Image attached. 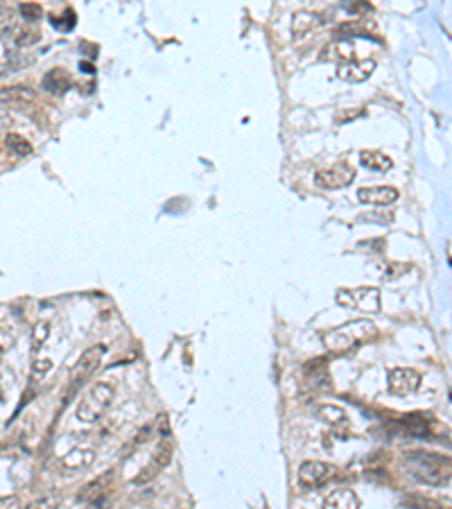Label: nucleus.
Masks as SVG:
<instances>
[{"mask_svg":"<svg viewBox=\"0 0 452 509\" xmlns=\"http://www.w3.org/2000/svg\"><path fill=\"white\" fill-rule=\"evenodd\" d=\"M70 84H73V80H70L68 71H64V68H52V71L43 77V89L52 95H64L70 89Z\"/></svg>","mask_w":452,"mask_h":509,"instance_id":"15","label":"nucleus"},{"mask_svg":"<svg viewBox=\"0 0 452 509\" xmlns=\"http://www.w3.org/2000/svg\"><path fill=\"white\" fill-rule=\"evenodd\" d=\"M36 93L30 87H10L0 91V104H10V106H25L30 102H34Z\"/></svg>","mask_w":452,"mask_h":509,"instance_id":"14","label":"nucleus"},{"mask_svg":"<svg viewBox=\"0 0 452 509\" xmlns=\"http://www.w3.org/2000/svg\"><path fill=\"white\" fill-rule=\"evenodd\" d=\"M10 122H12V120H10V115H7V113H5L3 109H0V129L10 127Z\"/></svg>","mask_w":452,"mask_h":509,"instance_id":"30","label":"nucleus"},{"mask_svg":"<svg viewBox=\"0 0 452 509\" xmlns=\"http://www.w3.org/2000/svg\"><path fill=\"white\" fill-rule=\"evenodd\" d=\"M317 23H319L317 14H313V12H296L294 19H292V34L296 38L306 36L308 32H313Z\"/></svg>","mask_w":452,"mask_h":509,"instance_id":"18","label":"nucleus"},{"mask_svg":"<svg viewBox=\"0 0 452 509\" xmlns=\"http://www.w3.org/2000/svg\"><path fill=\"white\" fill-rule=\"evenodd\" d=\"M353 179H355V170L353 166L344 163V161H341V163H335L332 168L319 170L315 174L317 186H321V188H344Z\"/></svg>","mask_w":452,"mask_h":509,"instance_id":"8","label":"nucleus"},{"mask_svg":"<svg viewBox=\"0 0 452 509\" xmlns=\"http://www.w3.org/2000/svg\"><path fill=\"white\" fill-rule=\"evenodd\" d=\"M12 30H14V21H12V16L7 19V21H0V38H7V36H10Z\"/></svg>","mask_w":452,"mask_h":509,"instance_id":"29","label":"nucleus"},{"mask_svg":"<svg viewBox=\"0 0 452 509\" xmlns=\"http://www.w3.org/2000/svg\"><path fill=\"white\" fill-rule=\"evenodd\" d=\"M0 509H25V505L19 496H5L0 498Z\"/></svg>","mask_w":452,"mask_h":509,"instance_id":"26","label":"nucleus"},{"mask_svg":"<svg viewBox=\"0 0 452 509\" xmlns=\"http://www.w3.org/2000/svg\"><path fill=\"white\" fill-rule=\"evenodd\" d=\"M324 61H339V66L350 64L355 61V45L350 38H335L332 43H328V48L321 52Z\"/></svg>","mask_w":452,"mask_h":509,"instance_id":"12","label":"nucleus"},{"mask_svg":"<svg viewBox=\"0 0 452 509\" xmlns=\"http://www.w3.org/2000/svg\"><path fill=\"white\" fill-rule=\"evenodd\" d=\"M95 462V451L93 449H73L61 457V468L68 473H77L89 468Z\"/></svg>","mask_w":452,"mask_h":509,"instance_id":"13","label":"nucleus"},{"mask_svg":"<svg viewBox=\"0 0 452 509\" xmlns=\"http://www.w3.org/2000/svg\"><path fill=\"white\" fill-rule=\"evenodd\" d=\"M115 398V387L111 383H95L93 387L82 396V400L77 403V421L82 423H95L106 414V410L111 407Z\"/></svg>","mask_w":452,"mask_h":509,"instance_id":"3","label":"nucleus"},{"mask_svg":"<svg viewBox=\"0 0 452 509\" xmlns=\"http://www.w3.org/2000/svg\"><path fill=\"white\" fill-rule=\"evenodd\" d=\"M50 337V324L48 321H38L32 328V349H41V344Z\"/></svg>","mask_w":452,"mask_h":509,"instance_id":"22","label":"nucleus"},{"mask_svg":"<svg viewBox=\"0 0 452 509\" xmlns=\"http://www.w3.org/2000/svg\"><path fill=\"white\" fill-rule=\"evenodd\" d=\"M376 335H378V326L371 319H353L328 330L324 335V344L332 353H346L350 349H357L364 342H369Z\"/></svg>","mask_w":452,"mask_h":509,"instance_id":"1","label":"nucleus"},{"mask_svg":"<svg viewBox=\"0 0 452 509\" xmlns=\"http://www.w3.org/2000/svg\"><path fill=\"white\" fill-rule=\"evenodd\" d=\"M21 14H23V19H25V21L34 23V21H38L43 16V7L38 3H23L21 5Z\"/></svg>","mask_w":452,"mask_h":509,"instance_id":"23","label":"nucleus"},{"mask_svg":"<svg viewBox=\"0 0 452 509\" xmlns=\"http://www.w3.org/2000/svg\"><path fill=\"white\" fill-rule=\"evenodd\" d=\"M360 163L364 168L373 170V172H387V170H392L394 161H392V157H387L385 152L364 150V152H360Z\"/></svg>","mask_w":452,"mask_h":509,"instance_id":"17","label":"nucleus"},{"mask_svg":"<svg viewBox=\"0 0 452 509\" xmlns=\"http://www.w3.org/2000/svg\"><path fill=\"white\" fill-rule=\"evenodd\" d=\"M170 460H172V446H170V444H161L157 455L152 457L150 464L140 468V473L131 482H134V484H147V482H152L154 477H157L163 471V468L170 464Z\"/></svg>","mask_w":452,"mask_h":509,"instance_id":"9","label":"nucleus"},{"mask_svg":"<svg viewBox=\"0 0 452 509\" xmlns=\"http://www.w3.org/2000/svg\"><path fill=\"white\" fill-rule=\"evenodd\" d=\"M418 387H420V374L411 367H396L387 376V389L394 396L414 394Z\"/></svg>","mask_w":452,"mask_h":509,"instance_id":"6","label":"nucleus"},{"mask_svg":"<svg viewBox=\"0 0 452 509\" xmlns=\"http://www.w3.org/2000/svg\"><path fill=\"white\" fill-rule=\"evenodd\" d=\"M3 12H5V7H3V5H0V14H3Z\"/></svg>","mask_w":452,"mask_h":509,"instance_id":"31","label":"nucleus"},{"mask_svg":"<svg viewBox=\"0 0 452 509\" xmlns=\"http://www.w3.org/2000/svg\"><path fill=\"white\" fill-rule=\"evenodd\" d=\"M106 353V346L104 344H95L91 346V349H87L80 356V360H77V365L73 367V376H70V381H73V385H82L84 381H89V378L98 372L100 362H102Z\"/></svg>","mask_w":452,"mask_h":509,"instance_id":"7","label":"nucleus"},{"mask_svg":"<svg viewBox=\"0 0 452 509\" xmlns=\"http://www.w3.org/2000/svg\"><path fill=\"white\" fill-rule=\"evenodd\" d=\"M335 302L344 308H353V310L376 315L380 313V290L378 288H355V290L341 288L337 290V295H335Z\"/></svg>","mask_w":452,"mask_h":509,"instance_id":"4","label":"nucleus"},{"mask_svg":"<svg viewBox=\"0 0 452 509\" xmlns=\"http://www.w3.org/2000/svg\"><path fill=\"white\" fill-rule=\"evenodd\" d=\"M36 38H38V34L36 32H19V45L23 48V45H32V43H36Z\"/></svg>","mask_w":452,"mask_h":509,"instance_id":"28","label":"nucleus"},{"mask_svg":"<svg viewBox=\"0 0 452 509\" xmlns=\"http://www.w3.org/2000/svg\"><path fill=\"white\" fill-rule=\"evenodd\" d=\"M376 71V59H364V61H350L337 68V77L350 84H360L366 82Z\"/></svg>","mask_w":452,"mask_h":509,"instance_id":"10","label":"nucleus"},{"mask_svg":"<svg viewBox=\"0 0 452 509\" xmlns=\"http://www.w3.org/2000/svg\"><path fill=\"white\" fill-rule=\"evenodd\" d=\"M5 143H7V148L14 154H19V157H30V154H32V143H30L27 138H23L21 134H7Z\"/></svg>","mask_w":452,"mask_h":509,"instance_id":"21","label":"nucleus"},{"mask_svg":"<svg viewBox=\"0 0 452 509\" xmlns=\"http://www.w3.org/2000/svg\"><path fill=\"white\" fill-rule=\"evenodd\" d=\"M335 475H337V468L328 464V462L308 460L299 466V484L306 489L324 487V484H328Z\"/></svg>","mask_w":452,"mask_h":509,"instance_id":"5","label":"nucleus"},{"mask_svg":"<svg viewBox=\"0 0 452 509\" xmlns=\"http://www.w3.org/2000/svg\"><path fill=\"white\" fill-rule=\"evenodd\" d=\"M111 477L113 475H111V471H109L104 475L95 477L93 482H89L87 487L80 491V500H87V503H91V500H98L109 489V484H111Z\"/></svg>","mask_w":452,"mask_h":509,"instance_id":"19","label":"nucleus"},{"mask_svg":"<svg viewBox=\"0 0 452 509\" xmlns=\"http://www.w3.org/2000/svg\"><path fill=\"white\" fill-rule=\"evenodd\" d=\"M324 509H360V498L350 489H337L324 500Z\"/></svg>","mask_w":452,"mask_h":509,"instance_id":"16","label":"nucleus"},{"mask_svg":"<svg viewBox=\"0 0 452 509\" xmlns=\"http://www.w3.org/2000/svg\"><path fill=\"white\" fill-rule=\"evenodd\" d=\"M357 199L362 204L371 206H389L398 199V190L394 186H371V188H360L357 190Z\"/></svg>","mask_w":452,"mask_h":509,"instance_id":"11","label":"nucleus"},{"mask_svg":"<svg viewBox=\"0 0 452 509\" xmlns=\"http://www.w3.org/2000/svg\"><path fill=\"white\" fill-rule=\"evenodd\" d=\"M59 505H61L59 496H43V498L34 500L27 509H59Z\"/></svg>","mask_w":452,"mask_h":509,"instance_id":"24","label":"nucleus"},{"mask_svg":"<svg viewBox=\"0 0 452 509\" xmlns=\"http://www.w3.org/2000/svg\"><path fill=\"white\" fill-rule=\"evenodd\" d=\"M50 369H52V362L48 358H45V360H36L34 367H32V374L34 376H43V374H48Z\"/></svg>","mask_w":452,"mask_h":509,"instance_id":"27","label":"nucleus"},{"mask_svg":"<svg viewBox=\"0 0 452 509\" xmlns=\"http://www.w3.org/2000/svg\"><path fill=\"white\" fill-rule=\"evenodd\" d=\"M407 468L425 484H443L450 480V460L436 453H409Z\"/></svg>","mask_w":452,"mask_h":509,"instance_id":"2","label":"nucleus"},{"mask_svg":"<svg viewBox=\"0 0 452 509\" xmlns=\"http://www.w3.org/2000/svg\"><path fill=\"white\" fill-rule=\"evenodd\" d=\"M317 414H319V419L330 423V426H339V423L346 421V410L341 405L321 403V405H317Z\"/></svg>","mask_w":452,"mask_h":509,"instance_id":"20","label":"nucleus"},{"mask_svg":"<svg viewBox=\"0 0 452 509\" xmlns=\"http://www.w3.org/2000/svg\"><path fill=\"white\" fill-rule=\"evenodd\" d=\"M14 333L10 328H5V326H0V351H7V349H12L14 346Z\"/></svg>","mask_w":452,"mask_h":509,"instance_id":"25","label":"nucleus"}]
</instances>
